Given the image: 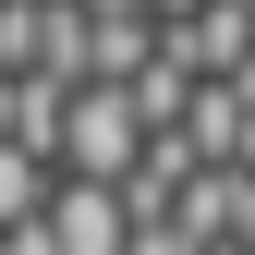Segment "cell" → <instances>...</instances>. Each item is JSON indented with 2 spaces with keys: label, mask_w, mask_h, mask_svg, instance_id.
<instances>
[{
  "label": "cell",
  "mask_w": 255,
  "mask_h": 255,
  "mask_svg": "<svg viewBox=\"0 0 255 255\" xmlns=\"http://www.w3.org/2000/svg\"><path fill=\"white\" fill-rule=\"evenodd\" d=\"M0 255H49V243H37V231H0Z\"/></svg>",
  "instance_id": "8992f818"
},
{
  "label": "cell",
  "mask_w": 255,
  "mask_h": 255,
  "mask_svg": "<svg viewBox=\"0 0 255 255\" xmlns=\"http://www.w3.org/2000/svg\"><path fill=\"white\" fill-rule=\"evenodd\" d=\"M37 85H61V98L85 85V12L73 0H37Z\"/></svg>",
  "instance_id": "7a4b0ae2"
},
{
  "label": "cell",
  "mask_w": 255,
  "mask_h": 255,
  "mask_svg": "<svg viewBox=\"0 0 255 255\" xmlns=\"http://www.w3.org/2000/svg\"><path fill=\"white\" fill-rule=\"evenodd\" d=\"M0 73H37V0H0Z\"/></svg>",
  "instance_id": "277c9868"
},
{
  "label": "cell",
  "mask_w": 255,
  "mask_h": 255,
  "mask_svg": "<svg viewBox=\"0 0 255 255\" xmlns=\"http://www.w3.org/2000/svg\"><path fill=\"white\" fill-rule=\"evenodd\" d=\"M122 255H195V243H182L170 219H134V231H122Z\"/></svg>",
  "instance_id": "5b68a950"
},
{
  "label": "cell",
  "mask_w": 255,
  "mask_h": 255,
  "mask_svg": "<svg viewBox=\"0 0 255 255\" xmlns=\"http://www.w3.org/2000/svg\"><path fill=\"white\" fill-rule=\"evenodd\" d=\"M0 146H12V158H49V146H61V85L0 73Z\"/></svg>",
  "instance_id": "6da1fadb"
},
{
  "label": "cell",
  "mask_w": 255,
  "mask_h": 255,
  "mask_svg": "<svg viewBox=\"0 0 255 255\" xmlns=\"http://www.w3.org/2000/svg\"><path fill=\"white\" fill-rule=\"evenodd\" d=\"M49 158H12V146H0V231H37V207H49Z\"/></svg>",
  "instance_id": "3957f363"
}]
</instances>
